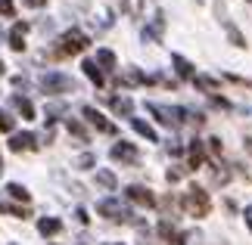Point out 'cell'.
<instances>
[{
    "label": "cell",
    "mask_w": 252,
    "mask_h": 245,
    "mask_svg": "<svg viewBox=\"0 0 252 245\" xmlns=\"http://www.w3.org/2000/svg\"><path fill=\"white\" fill-rule=\"evenodd\" d=\"M184 211L190 214V218H206L212 211V202H209V192L202 190V186H187V192H184Z\"/></svg>",
    "instance_id": "obj_1"
},
{
    "label": "cell",
    "mask_w": 252,
    "mask_h": 245,
    "mask_svg": "<svg viewBox=\"0 0 252 245\" xmlns=\"http://www.w3.org/2000/svg\"><path fill=\"white\" fill-rule=\"evenodd\" d=\"M87 34L81 31V28H69L63 37H60V47H56V53L60 56H78V53H84L87 50Z\"/></svg>",
    "instance_id": "obj_2"
},
{
    "label": "cell",
    "mask_w": 252,
    "mask_h": 245,
    "mask_svg": "<svg viewBox=\"0 0 252 245\" xmlns=\"http://www.w3.org/2000/svg\"><path fill=\"white\" fill-rule=\"evenodd\" d=\"M147 109L156 115V121L159 124H165V127H181L184 121H187V109H168V106H159V103H147Z\"/></svg>",
    "instance_id": "obj_3"
},
{
    "label": "cell",
    "mask_w": 252,
    "mask_h": 245,
    "mask_svg": "<svg viewBox=\"0 0 252 245\" xmlns=\"http://www.w3.org/2000/svg\"><path fill=\"white\" fill-rule=\"evenodd\" d=\"M41 90H44V93H50V96H56V93H69V90H75V81H72L69 75L47 72V75L41 78Z\"/></svg>",
    "instance_id": "obj_4"
},
{
    "label": "cell",
    "mask_w": 252,
    "mask_h": 245,
    "mask_svg": "<svg viewBox=\"0 0 252 245\" xmlns=\"http://www.w3.org/2000/svg\"><path fill=\"white\" fill-rule=\"evenodd\" d=\"M96 211H100L106 220H112V223L131 220V211H128V205H122L119 199H103L100 205H96Z\"/></svg>",
    "instance_id": "obj_5"
},
{
    "label": "cell",
    "mask_w": 252,
    "mask_h": 245,
    "mask_svg": "<svg viewBox=\"0 0 252 245\" xmlns=\"http://www.w3.org/2000/svg\"><path fill=\"white\" fill-rule=\"evenodd\" d=\"M81 115H84V121H87V124H94L100 134H109V136H115V134H119V131H115V124H112V121H106L103 115L94 109V106H84V109H81Z\"/></svg>",
    "instance_id": "obj_6"
},
{
    "label": "cell",
    "mask_w": 252,
    "mask_h": 245,
    "mask_svg": "<svg viewBox=\"0 0 252 245\" xmlns=\"http://www.w3.org/2000/svg\"><path fill=\"white\" fill-rule=\"evenodd\" d=\"M109 155H112L115 162H122V164H137V159H140V152L134 149L131 143H125V140H119V143H115L112 149H109Z\"/></svg>",
    "instance_id": "obj_7"
},
{
    "label": "cell",
    "mask_w": 252,
    "mask_h": 245,
    "mask_svg": "<svg viewBox=\"0 0 252 245\" xmlns=\"http://www.w3.org/2000/svg\"><path fill=\"white\" fill-rule=\"evenodd\" d=\"M125 195H128V202L140 205V208H156V195H153L147 186H128Z\"/></svg>",
    "instance_id": "obj_8"
},
{
    "label": "cell",
    "mask_w": 252,
    "mask_h": 245,
    "mask_svg": "<svg viewBox=\"0 0 252 245\" xmlns=\"http://www.w3.org/2000/svg\"><path fill=\"white\" fill-rule=\"evenodd\" d=\"M9 149H13V152H32V149H37V136L28 134V131L13 134V140H9Z\"/></svg>",
    "instance_id": "obj_9"
},
{
    "label": "cell",
    "mask_w": 252,
    "mask_h": 245,
    "mask_svg": "<svg viewBox=\"0 0 252 245\" xmlns=\"http://www.w3.org/2000/svg\"><path fill=\"white\" fill-rule=\"evenodd\" d=\"M25 31H28V22H16L13 25V31H9V37H6L9 50H16V53L25 50Z\"/></svg>",
    "instance_id": "obj_10"
},
{
    "label": "cell",
    "mask_w": 252,
    "mask_h": 245,
    "mask_svg": "<svg viewBox=\"0 0 252 245\" xmlns=\"http://www.w3.org/2000/svg\"><path fill=\"white\" fill-rule=\"evenodd\" d=\"M206 164V152H202V140H193L190 143V149H187V168L190 171H196Z\"/></svg>",
    "instance_id": "obj_11"
},
{
    "label": "cell",
    "mask_w": 252,
    "mask_h": 245,
    "mask_svg": "<svg viewBox=\"0 0 252 245\" xmlns=\"http://www.w3.org/2000/svg\"><path fill=\"white\" fill-rule=\"evenodd\" d=\"M162 31H165V16L159 13V16L153 19V22H150L147 28H143V41H159Z\"/></svg>",
    "instance_id": "obj_12"
},
{
    "label": "cell",
    "mask_w": 252,
    "mask_h": 245,
    "mask_svg": "<svg viewBox=\"0 0 252 245\" xmlns=\"http://www.w3.org/2000/svg\"><path fill=\"white\" fill-rule=\"evenodd\" d=\"M81 68H84V75L91 78V81H94L96 87H103V84H106V78H103V68L96 65V59H84V65H81Z\"/></svg>",
    "instance_id": "obj_13"
},
{
    "label": "cell",
    "mask_w": 252,
    "mask_h": 245,
    "mask_svg": "<svg viewBox=\"0 0 252 245\" xmlns=\"http://www.w3.org/2000/svg\"><path fill=\"white\" fill-rule=\"evenodd\" d=\"M37 230H41V236H56L63 230V223H60V218H41L37 220Z\"/></svg>",
    "instance_id": "obj_14"
},
{
    "label": "cell",
    "mask_w": 252,
    "mask_h": 245,
    "mask_svg": "<svg viewBox=\"0 0 252 245\" xmlns=\"http://www.w3.org/2000/svg\"><path fill=\"white\" fill-rule=\"evenodd\" d=\"M171 62H174V68H178V75H181V78H187V81H193V78H196V72H193V65H190L187 59H184L181 53H174V56H171Z\"/></svg>",
    "instance_id": "obj_15"
},
{
    "label": "cell",
    "mask_w": 252,
    "mask_h": 245,
    "mask_svg": "<svg viewBox=\"0 0 252 245\" xmlns=\"http://www.w3.org/2000/svg\"><path fill=\"white\" fill-rule=\"evenodd\" d=\"M13 106H16V112L22 115V118L34 121V106H32V100H25V96H13Z\"/></svg>",
    "instance_id": "obj_16"
},
{
    "label": "cell",
    "mask_w": 252,
    "mask_h": 245,
    "mask_svg": "<svg viewBox=\"0 0 252 245\" xmlns=\"http://www.w3.org/2000/svg\"><path fill=\"white\" fill-rule=\"evenodd\" d=\"M109 106H112V112H119V115H131L134 112V103L128 96H109Z\"/></svg>",
    "instance_id": "obj_17"
},
{
    "label": "cell",
    "mask_w": 252,
    "mask_h": 245,
    "mask_svg": "<svg viewBox=\"0 0 252 245\" xmlns=\"http://www.w3.org/2000/svg\"><path fill=\"white\" fill-rule=\"evenodd\" d=\"M131 127H134V131H137V134L143 136V140H153V143L159 140V136H156V131H153V127H150L147 121H140V118H131Z\"/></svg>",
    "instance_id": "obj_18"
},
{
    "label": "cell",
    "mask_w": 252,
    "mask_h": 245,
    "mask_svg": "<svg viewBox=\"0 0 252 245\" xmlns=\"http://www.w3.org/2000/svg\"><path fill=\"white\" fill-rule=\"evenodd\" d=\"M96 65L106 68V72H112L115 68V53L112 50H96Z\"/></svg>",
    "instance_id": "obj_19"
},
{
    "label": "cell",
    "mask_w": 252,
    "mask_h": 245,
    "mask_svg": "<svg viewBox=\"0 0 252 245\" xmlns=\"http://www.w3.org/2000/svg\"><path fill=\"white\" fill-rule=\"evenodd\" d=\"M193 84H196L199 90H206V93H215L218 90V81H215V78H206V75H196V78H193Z\"/></svg>",
    "instance_id": "obj_20"
},
{
    "label": "cell",
    "mask_w": 252,
    "mask_h": 245,
    "mask_svg": "<svg viewBox=\"0 0 252 245\" xmlns=\"http://www.w3.org/2000/svg\"><path fill=\"white\" fill-rule=\"evenodd\" d=\"M96 183H100L103 190H115V186H119V180H115L112 171H96Z\"/></svg>",
    "instance_id": "obj_21"
},
{
    "label": "cell",
    "mask_w": 252,
    "mask_h": 245,
    "mask_svg": "<svg viewBox=\"0 0 252 245\" xmlns=\"http://www.w3.org/2000/svg\"><path fill=\"white\" fill-rule=\"evenodd\" d=\"M6 192H9V199H19V202H28V199H32L22 183H9V186H6Z\"/></svg>",
    "instance_id": "obj_22"
},
{
    "label": "cell",
    "mask_w": 252,
    "mask_h": 245,
    "mask_svg": "<svg viewBox=\"0 0 252 245\" xmlns=\"http://www.w3.org/2000/svg\"><path fill=\"white\" fill-rule=\"evenodd\" d=\"M69 134H72L78 143H91V136H87V131L81 127V121H69Z\"/></svg>",
    "instance_id": "obj_23"
},
{
    "label": "cell",
    "mask_w": 252,
    "mask_h": 245,
    "mask_svg": "<svg viewBox=\"0 0 252 245\" xmlns=\"http://www.w3.org/2000/svg\"><path fill=\"white\" fill-rule=\"evenodd\" d=\"M0 211L13 214V218H32V211H28V208H16V205H9V202H0Z\"/></svg>",
    "instance_id": "obj_24"
},
{
    "label": "cell",
    "mask_w": 252,
    "mask_h": 245,
    "mask_svg": "<svg viewBox=\"0 0 252 245\" xmlns=\"http://www.w3.org/2000/svg\"><path fill=\"white\" fill-rule=\"evenodd\" d=\"M224 28H227V37H230V44H234V47H246V37L240 34V28H237V25H230V22H227Z\"/></svg>",
    "instance_id": "obj_25"
},
{
    "label": "cell",
    "mask_w": 252,
    "mask_h": 245,
    "mask_svg": "<svg viewBox=\"0 0 252 245\" xmlns=\"http://www.w3.org/2000/svg\"><path fill=\"white\" fill-rule=\"evenodd\" d=\"M140 9H143V0H125V13H128L131 19H137Z\"/></svg>",
    "instance_id": "obj_26"
},
{
    "label": "cell",
    "mask_w": 252,
    "mask_h": 245,
    "mask_svg": "<svg viewBox=\"0 0 252 245\" xmlns=\"http://www.w3.org/2000/svg\"><path fill=\"white\" fill-rule=\"evenodd\" d=\"M13 115H9L6 109H0V131H3V134H9V131H13Z\"/></svg>",
    "instance_id": "obj_27"
},
{
    "label": "cell",
    "mask_w": 252,
    "mask_h": 245,
    "mask_svg": "<svg viewBox=\"0 0 252 245\" xmlns=\"http://www.w3.org/2000/svg\"><path fill=\"white\" fill-rule=\"evenodd\" d=\"M212 180H215V183H227V180H230V171H224V168H212Z\"/></svg>",
    "instance_id": "obj_28"
},
{
    "label": "cell",
    "mask_w": 252,
    "mask_h": 245,
    "mask_svg": "<svg viewBox=\"0 0 252 245\" xmlns=\"http://www.w3.org/2000/svg\"><path fill=\"white\" fill-rule=\"evenodd\" d=\"M0 16H16L13 0H0Z\"/></svg>",
    "instance_id": "obj_29"
},
{
    "label": "cell",
    "mask_w": 252,
    "mask_h": 245,
    "mask_svg": "<svg viewBox=\"0 0 252 245\" xmlns=\"http://www.w3.org/2000/svg\"><path fill=\"white\" fill-rule=\"evenodd\" d=\"M78 168H81V171L94 168V155H81V159H78Z\"/></svg>",
    "instance_id": "obj_30"
},
{
    "label": "cell",
    "mask_w": 252,
    "mask_h": 245,
    "mask_svg": "<svg viewBox=\"0 0 252 245\" xmlns=\"http://www.w3.org/2000/svg\"><path fill=\"white\" fill-rule=\"evenodd\" d=\"M209 149H212V155H221V140H218V136L209 140Z\"/></svg>",
    "instance_id": "obj_31"
},
{
    "label": "cell",
    "mask_w": 252,
    "mask_h": 245,
    "mask_svg": "<svg viewBox=\"0 0 252 245\" xmlns=\"http://www.w3.org/2000/svg\"><path fill=\"white\" fill-rule=\"evenodd\" d=\"M75 218H78V223H87V220H91V218H87V211H84V208H78V211H75Z\"/></svg>",
    "instance_id": "obj_32"
},
{
    "label": "cell",
    "mask_w": 252,
    "mask_h": 245,
    "mask_svg": "<svg viewBox=\"0 0 252 245\" xmlns=\"http://www.w3.org/2000/svg\"><path fill=\"white\" fill-rule=\"evenodd\" d=\"M22 3H25V6H32V9H34V6H47V0H22Z\"/></svg>",
    "instance_id": "obj_33"
},
{
    "label": "cell",
    "mask_w": 252,
    "mask_h": 245,
    "mask_svg": "<svg viewBox=\"0 0 252 245\" xmlns=\"http://www.w3.org/2000/svg\"><path fill=\"white\" fill-rule=\"evenodd\" d=\"M243 214H246V227H249V233H252V208H246Z\"/></svg>",
    "instance_id": "obj_34"
},
{
    "label": "cell",
    "mask_w": 252,
    "mask_h": 245,
    "mask_svg": "<svg viewBox=\"0 0 252 245\" xmlns=\"http://www.w3.org/2000/svg\"><path fill=\"white\" fill-rule=\"evenodd\" d=\"M246 149H249V152H252V140H249V136H246Z\"/></svg>",
    "instance_id": "obj_35"
},
{
    "label": "cell",
    "mask_w": 252,
    "mask_h": 245,
    "mask_svg": "<svg viewBox=\"0 0 252 245\" xmlns=\"http://www.w3.org/2000/svg\"><path fill=\"white\" fill-rule=\"evenodd\" d=\"M6 75V68H3V62H0V78H3Z\"/></svg>",
    "instance_id": "obj_36"
},
{
    "label": "cell",
    "mask_w": 252,
    "mask_h": 245,
    "mask_svg": "<svg viewBox=\"0 0 252 245\" xmlns=\"http://www.w3.org/2000/svg\"><path fill=\"white\" fill-rule=\"evenodd\" d=\"M0 171H3V164H0Z\"/></svg>",
    "instance_id": "obj_37"
},
{
    "label": "cell",
    "mask_w": 252,
    "mask_h": 245,
    "mask_svg": "<svg viewBox=\"0 0 252 245\" xmlns=\"http://www.w3.org/2000/svg\"><path fill=\"white\" fill-rule=\"evenodd\" d=\"M78 245H84V242H78Z\"/></svg>",
    "instance_id": "obj_38"
},
{
    "label": "cell",
    "mask_w": 252,
    "mask_h": 245,
    "mask_svg": "<svg viewBox=\"0 0 252 245\" xmlns=\"http://www.w3.org/2000/svg\"><path fill=\"white\" fill-rule=\"evenodd\" d=\"M249 3H252V0H249Z\"/></svg>",
    "instance_id": "obj_39"
},
{
    "label": "cell",
    "mask_w": 252,
    "mask_h": 245,
    "mask_svg": "<svg viewBox=\"0 0 252 245\" xmlns=\"http://www.w3.org/2000/svg\"><path fill=\"white\" fill-rule=\"evenodd\" d=\"M112 245H115V242H112Z\"/></svg>",
    "instance_id": "obj_40"
}]
</instances>
